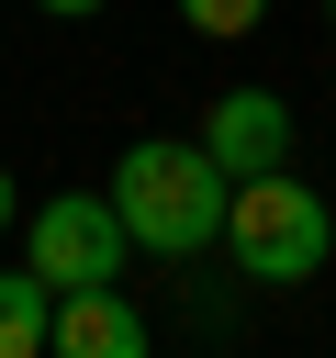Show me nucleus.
<instances>
[{"instance_id": "1", "label": "nucleus", "mask_w": 336, "mask_h": 358, "mask_svg": "<svg viewBox=\"0 0 336 358\" xmlns=\"http://www.w3.org/2000/svg\"><path fill=\"white\" fill-rule=\"evenodd\" d=\"M224 201H235V179L202 134H134L112 157V213L146 257H202L224 235Z\"/></svg>"}, {"instance_id": "2", "label": "nucleus", "mask_w": 336, "mask_h": 358, "mask_svg": "<svg viewBox=\"0 0 336 358\" xmlns=\"http://www.w3.org/2000/svg\"><path fill=\"white\" fill-rule=\"evenodd\" d=\"M224 257H235V280H269V291L314 280V268L336 257V213H325V190H302L291 168L235 179V201H224Z\"/></svg>"}, {"instance_id": "3", "label": "nucleus", "mask_w": 336, "mask_h": 358, "mask_svg": "<svg viewBox=\"0 0 336 358\" xmlns=\"http://www.w3.org/2000/svg\"><path fill=\"white\" fill-rule=\"evenodd\" d=\"M22 257H34L56 291H90V280H123V268H134V235H123L112 190H56V201L34 213V235H22Z\"/></svg>"}, {"instance_id": "4", "label": "nucleus", "mask_w": 336, "mask_h": 358, "mask_svg": "<svg viewBox=\"0 0 336 358\" xmlns=\"http://www.w3.org/2000/svg\"><path fill=\"white\" fill-rule=\"evenodd\" d=\"M202 145L224 157V179L291 168V101H280V90H224V101L202 112Z\"/></svg>"}, {"instance_id": "5", "label": "nucleus", "mask_w": 336, "mask_h": 358, "mask_svg": "<svg viewBox=\"0 0 336 358\" xmlns=\"http://www.w3.org/2000/svg\"><path fill=\"white\" fill-rule=\"evenodd\" d=\"M45 358H146V313L123 302V280L56 291V347Z\"/></svg>"}, {"instance_id": "6", "label": "nucleus", "mask_w": 336, "mask_h": 358, "mask_svg": "<svg viewBox=\"0 0 336 358\" xmlns=\"http://www.w3.org/2000/svg\"><path fill=\"white\" fill-rule=\"evenodd\" d=\"M56 347V280L22 257V268H0V358H45Z\"/></svg>"}, {"instance_id": "7", "label": "nucleus", "mask_w": 336, "mask_h": 358, "mask_svg": "<svg viewBox=\"0 0 336 358\" xmlns=\"http://www.w3.org/2000/svg\"><path fill=\"white\" fill-rule=\"evenodd\" d=\"M179 22H190V34H213V45H235V34H258V22H269V0H179Z\"/></svg>"}, {"instance_id": "8", "label": "nucleus", "mask_w": 336, "mask_h": 358, "mask_svg": "<svg viewBox=\"0 0 336 358\" xmlns=\"http://www.w3.org/2000/svg\"><path fill=\"white\" fill-rule=\"evenodd\" d=\"M34 11H56V22H90V11H112V0H34Z\"/></svg>"}, {"instance_id": "9", "label": "nucleus", "mask_w": 336, "mask_h": 358, "mask_svg": "<svg viewBox=\"0 0 336 358\" xmlns=\"http://www.w3.org/2000/svg\"><path fill=\"white\" fill-rule=\"evenodd\" d=\"M11 213H22V201H11V168H0V235H11Z\"/></svg>"}, {"instance_id": "10", "label": "nucleus", "mask_w": 336, "mask_h": 358, "mask_svg": "<svg viewBox=\"0 0 336 358\" xmlns=\"http://www.w3.org/2000/svg\"><path fill=\"white\" fill-rule=\"evenodd\" d=\"M325 101H336V78H325Z\"/></svg>"}, {"instance_id": "11", "label": "nucleus", "mask_w": 336, "mask_h": 358, "mask_svg": "<svg viewBox=\"0 0 336 358\" xmlns=\"http://www.w3.org/2000/svg\"><path fill=\"white\" fill-rule=\"evenodd\" d=\"M325 11H336V0H325Z\"/></svg>"}]
</instances>
